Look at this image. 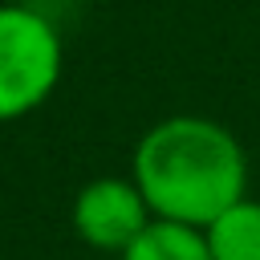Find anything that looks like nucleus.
<instances>
[{
    "instance_id": "nucleus-5",
    "label": "nucleus",
    "mask_w": 260,
    "mask_h": 260,
    "mask_svg": "<svg viewBox=\"0 0 260 260\" xmlns=\"http://www.w3.org/2000/svg\"><path fill=\"white\" fill-rule=\"evenodd\" d=\"M118 260H211V248H207V236L199 228L171 223V219H150L146 232Z\"/></svg>"
},
{
    "instance_id": "nucleus-1",
    "label": "nucleus",
    "mask_w": 260,
    "mask_h": 260,
    "mask_svg": "<svg viewBox=\"0 0 260 260\" xmlns=\"http://www.w3.org/2000/svg\"><path fill=\"white\" fill-rule=\"evenodd\" d=\"M130 179L154 219L203 232L248 195V158L228 126L203 114H171L138 138Z\"/></svg>"
},
{
    "instance_id": "nucleus-4",
    "label": "nucleus",
    "mask_w": 260,
    "mask_h": 260,
    "mask_svg": "<svg viewBox=\"0 0 260 260\" xmlns=\"http://www.w3.org/2000/svg\"><path fill=\"white\" fill-rule=\"evenodd\" d=\"M211 260H260V199L232 203L219 219L203 228Z\"/></svg>"
},
{
    "instance_id": "nucleus-2",
    "label": "nucleus",
    "mask_w": 260,
    "mask_h": 260,
    "mask_svg": "<svg viewBox=\"0 0 260 260\" xmlns=\"http://www.w3.org/2000/svg\"><path fill=\"white\" fill-rule=\"evenodd\" d=\"M65 49L49 16L24 4H0V122L28 118L57 89Z\"/></svg>"
},
{
    "instance_id": "nucleus-3",
    "label": "nucleus",
    "mask_w": 260,
    "mask_h": 260,
    "mask_svg": "<svg viewBox=\"0 0 260 260\" xmlns=\"http://www.w3.org/2000/svg\"><path fill=\"white\" fill-rule=\"evenodd\" d=\"M69 219H73V232L81 236V244H89L102 256H122L146 232V223L154 215L130 175L126 179L102 175L77 191Z\"/></svg>"
}]
</instances>
